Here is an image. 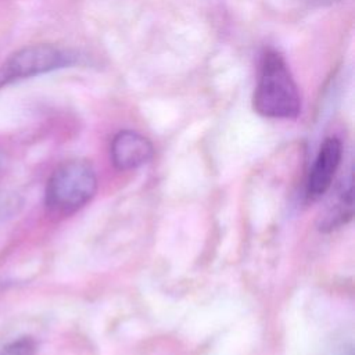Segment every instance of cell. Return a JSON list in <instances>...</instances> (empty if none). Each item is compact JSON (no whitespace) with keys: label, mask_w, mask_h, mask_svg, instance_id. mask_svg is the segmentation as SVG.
I'll return each mask as SVG.
<instances>
[{"label":"cell","mask_w":355,"mask_h":355,"mask_svg":"<svg viewBox=\"0 0 355 355\" xmlns=\"http://www.w3.org/2000/svg\"><path fill=\"white\" fill-rule=\"evenodd\" d=\"M75 55L49 43L28 44L14 51L0 65V89L15 82L43 75L73 62Z\"/></svg>","instance_id":"3957f363"},{"label":"cell","mask_w":355,"mask_h":355,"mask_svg":"<svg viewBox=\"0 0 355 355\" xmlns=\"http://www.w3.org/2000/svg\"><path fill=\"white\" fill-rule=\"evenodd\" d=\"M1 159H3V155H1V151H0V165H1Z\"/></svg>","instance_id":"ba28073f"},{"label":"cell","mask_w":355,"mask_h":355,"mask_svg":"<svg viewBox=\"0 0 355 355\" xmlns=\"http://www.w3.org/2000/svg\"><path fill=\"white\" fill-rule=\"evenodd\" d=\"M36 352V343L31 337L18 338L8 345H6L0 355H35Z\"/></svg>","instance_id":"8992f818"},{"label":"cell","mask_w":355,"mask_h":355,"mask_svg":"<svg viewBox=\"0 0 355 355\" xmlns=\"http://www.w3.org/2000/svg\"><path fill=\"white\" fill-rule=\"evenodd\" d=\"M341 154L343 147L337 137H327L322 143L306 182V194L311 200L320 198L330 189L341 161Z\"/></svg>","instance_id":"277c9868"},{"label":"cell","mask_w":355,"mask_h":355,"mask_svg":"<svg viewBox=\"0 0 355 355\" xmlns=\"http://www.w3.org/2000/svg\"><path fill=\"white\" fill-rule=\"evenodd\" d=\"M252 107L257 114L273 119H293L301 112L298 86L287 62L275 50H266L261 58Z\"/></svg>","instance_id":"6da1fadb"},{"label":"cell","mask_w":355,"mask_h":355,"mask_svg":"<svg viewBox=\"0 0 355 355\" xmlns=\"http://www.w3.org/2000/svg\"><path fill=\"white\" fill-rule=\"evenodd\" d=\"M17 205L18 201L14 196L6 191H0V220L11 216L17 209Z\"/></svg>","instance_id":"52a82bcc"},{"label":"cell","mask_w":355,"mask_h":355,"mask_svg":"<svg viewBox=\"0 0 355 355\" xmlns=\"http://www.w3.org/2000/svg\"><path fill=\"white\" fill-rule=\"evenodd\" d=\"M154 154L151 141L133 130L118 132L110 146L114 166L121 171L136 169L147 164Z\"/></svg>","instance_id":"5b68a950"},{"label":"cell","mask_w":355,"mask_h":355,"mask_svg":"<svg viewBox=\"0 0 355 355\" xmlns=\"http://www.w3.org/2000/svg\"><path fill=\"white\" fill-rule=\"evenodd\" d=\"M97 190L94 168L85 159H71L61 164L49 178L44 202L60 215H68L86 205Z\"/></svg>","instance_id":"7a4b0ae2"}]
</instances>
